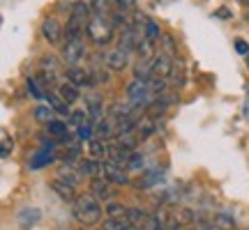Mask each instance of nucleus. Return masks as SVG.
<instances>
[{"instance_id": "f257e3e1", "label": "nucleus", "mask_w": 249, "mask_h": 230, "mask_svg": "<svg viewBox=\"0 0 249 230\" xmlns=\"http://www.w3.org/2000/svg\"><path fill=\"white\" fill-rule=\"evenodd\" d=\"M102 200L95 194H81L74 203H71V216L81 223V226H95L102 219Z\"/></svg>"}, {"instance_id": "f03ea898", "label": "nucleus", "mask_w": 249, "mask_h": 230, "mask_svg": "<svg viewBox=\"0 0 249 230\" xmlns=\"http://www.w3.org/2000/svg\"><path fill=\"white\" fill-rule=\"evenodd\" d=\"M86 35H88V39L95 46H107L111 42V37H113V23H111V18L90 16Z\"/></svg>"}, {"instance_id": "7ed1b4c3", "label": "nucleus", "mask_w": 249, "mask_h": 230, "mask_svg": "<svg viewBox=\"0 0 249 230\" xmlns=\"http://www.w3.org/2000/svg\"><path fill=\"white\" fill-rule=\"evenodd\" d=\"M83 58H86V42H83V37L67 39L65 46H62V62L67 67H79Z\"/></svg>"}, {"instance_id": "20e7f679", "label": "nucleus", "mask_w": 249, "mask_h": 230, "mask_svg": "<svg viewBox=\"0 0 249 230\" xmlns=\"http://www.w3.org/2000/svg\"><path fill=\"white\" fill-rule=\"evenodd\" d=\"M129 51H124V49H120V46H116V49H111V51H107L104 53V58H102V62H104V67L111 71H124L127 67H129Z\"/></svg>"}, {"instance_id": "39448f33", "label": "nucleus", "mask_w": 249, "mask_h": 230, "mask_svg": "<svg viewBox=\"0 0 249 230\" xmlns=\"http://www.w3.org/2000/svg\"><path fill=\"white\" fill-rule=\"evenodd\" d=\"M152 76H160V79H169L173 67H176V60L171 58L169 53H164V51H157V55L152 58Z\"/></svg>"}, {"instance_id": "423d86ee", "label": "nucleus", "mask_w": 249, "mask_h": 230, "mask_svg": "<svg viewBox=\"0 0 249 230\" xmlns=\"http://www.w3.org/2000/svg\"><path fill=\"white\" fill-rule=\"evenodd\" d=\"M102 177L104 180H108L111 184H129V175H127V168H123V166H116V164H111V161H104L102 164Z\"/></svg>"}, {"instance_id": "0eeeda50", "label": "nucleus", "mask_w": 249, "mask_h": 230, "mask_svg": "<svg viewBox=\"0 0 249 230\" xmlns=\"http://www.w3.org/2000/svg\"><path fill=\"white\" fill-rule=\"evenodd\" d=\"M113 186L116 184H111L104 177H95L92 184H90V194H95L102 203H111V200L116 198V189H113Z\"/></svg>"}, {"instance_id": "6e6552de", "label": "nucleus", "mask_w": 249, "mask_h": 230, "mask_svg": "<svg viewBox=\"0 0 249 230\" xmlns=\"http://www.w3.org/2000/svg\"><path fill=\"white\" fill-rule=\"evenodd\" d=\"M62 35H65V30L62 26L55 21V18H46L44 23H42V37H44L46 42L51 46H58L62 42Z\"/></svg>"}, {"instance_id": "1a4fd4ad", "label": "nucleus", "mask_w": 249, "mask_h": 230, "mask_svg": "<svg viewBox=\"0 0 249 230\" xmlns=\"http://www.w3.org/2000/svg\"><path fill=\"white\" fill-rule=\"evenodd\" d=\"M51 191L60 198L62 203H70V205L79 198V196H76V191H74V184L65 182V180H60V177H55L53 182H51Z\"/></svg>"}, {"instance_id": "9d476101", "label": "nucleus", "mask_w": 249, "mask_h": 230, "mask_svg": "<svg viewBox=\"0 0 249 230\" xmlns=\"http://www.w3.org/2000/svg\"><path fill=\"white\" fill-rule=\"evenodd\" d=\"M65 76H67V81H70L71 85H76V88H90V85L95 83L92 76H90V71H86L83 67H67Z\"/></svg>"}, {"instance_id": "9b49d317", "label": "nucleus", "mask_w": 249, "mask_h": 230, "mask_svg": "<svg viewBox=\"0 0 249 230\" xmlns=\"http://www.w3.org/2000/svg\"><path fill=\"white\" fill-rule=\"evenodd\" d=\"M86 28H88V21H83V18H79V16H74V14H70V18H67V26H65V37H67V39H76V37H83Z\"/></svg>"}, {"instance_id": "f8f14e48", "label": "nucleus", "mask_w": 249, "mask_h": 230, "mask_svg": "<svg viewBox=\"0 0 249 230\" xmlns=\"http://www.w3.org/2000/svg\"><path fill=\"white\" fill-rule=\"evenodd\" d=\"M134 131H136V136H139V141H148L152 133L157 131V124H155V120H152L150 115H145V117H141V120H136Z\"/></svg>"}, {"instance_id": "ddd939ff", "label": "nucleus", "mask_w": 249, "mask_h": 230, "mask_svg": "<svg viewBox=\"0 0 249 230\" xmlns=\"http://www.w3.org/2000/svg\"><path fill=\"white\" fill-rule=\"evenodd\" d=\"M86 111H88L90 122L97 124L99 120H104V106H102V101H99L97 95H90V97H86Z\"/></svg>"}, {"instance_id": "4468645a", "label": "nucleus", "mask_w": 249, "mask_h": 230, "mask_svg": "<svg viewBox=\"0 0 249 230\" xmlns=\"http://www.w3.org/2000/svg\"><path fill=\"white\" fill-rule=\"evenodd\" d=\"M39 219H42V212H39L37 207H26V210H21V212H18V216H17L18 226H21L23 230L33 228V226H35Z\"/></svg>"}, {"instance_id": "2eb2a0df", "label": "nucleus", "mask_w": 249, "mask_h": 230, "mask_svg": "<svg viewBox=\"0 0 249 230\" xmlns=\"http://www.w3.org/2000/svg\"><path fill=\"white\" fill-rule=\"evenodd\" d=\"M194 223V212L189 210V207H176L173 212H171V226H192Z\"/></svg>"}, {"instance_id": "dca6fc26", "label": "nucleus", "mask_w": 249, "mask_h": 230, "mask_svg": "<svg viewBox=\"0 0 249 230\" xmlns=\"http://www.w3.org/2000/svg\"><path fill=\"white\" fill-rule=\"evenodd\" d=\"M79 170L83 177H90V180H95V177H102V161L99 159H83L79 164Z\"/></svg>"}, {"instance_id": "f3484780", "label": "nucleus", "mask_w": 249, "mask_h": 230, "mask_svg": "<svg viewBox=\"0 0 249 230\" xmlns=\"http://www.w3.org/2000/svg\"><path fill=\"white\" fill-rule=\"evenodd\" d=\"M88 154L90 159H107L108 154V141H102V138H92V141H88Z\"/></svg>"}, {"instance_id": "a211bd4d", "label": "nucleus", "mask_w": 249, "mask_h": 230, "mask_svg": "<svg viewBox=\"0 0 249 230\" xmlns=\"http://www.w3.org/2000/svg\"><path fill=\"white\" fill-rule=\"evenodd\" d=\"M58 95H60V97L71 106V104H76V101L81 99V88L71 85L70 81H65V83H60V85H58Z\"/></svg>"}, {"instance_id": "6ab92c4d", "label": "nucleus", "mask_w": 249, "mask_h": 230, "mask_svg": "<svg viewBox=\"0 0 249 230\" xmlns=\"http://www.w3.org/2000/svg\"><path fill=\"white\" fill-rule=\"evenodd\" d=\"M58 177L60 180H65V182H70V184H79L81 180H83V175H81V170H79V166L74 168L71 164H62L60 168H58Z\"/></svg>"}, {"instance_id": "aec40b11", "label": "nucleus", "mask_w": 249, "mask_h": 230, "mask_svg": "<svg viewBox=\"0 0 249 230\" xmlns=\"http://www.w3.org/2000/svg\"><path fill=\"white\" fill-rule=\"evenodd\" d=\"M46 101H49V106L53 108L55 113L67 115V117L71 115V113H70V104H67V101H65V99L58 95V92H51V90H49V92H46Z\"/></svg>"}, {"instance_id": "412c9836", "label": "nucleus", "mask_w": 249, "mask_h": 230, "mask_svg": "<svg viewBox=\"0 0 249 230\" xmlns=\"http://www.w3.org/2000/svg\"><path fill=\"white\" fill-rule=\"evenodd\" d=\"M127 205L118 203V200H111V203H104V214H107V219H123L127 216Z\"/></svg>"}, {"instance_id": "4be33fe9", "label": "nucleus", "mask_w": 249, "mask_h": 230, "mask_svg": "<svg viewBox=\"0 0 249 230\" xmlns=\"http://www.w3.org/2000/svg\"><path fill=\"white\" fill-rule=\"evenodd\" d=\"M46 131L55 136V138H60V141H70V131H67V122H62V120H53V122L46 124Z\"/></svg>"}, {"instance_id": "5701e85b", "label": "nucleus", "mask_w": 249, "mask_h": 230, "mask_svg": "<svg viewBox=\"0 0 249 230\" xmlns=\"http://www.w3.org/2000/svg\"><path fill=\"white\" fill-rule=\"evenodd\" d=\"M148 216H150V214H145L143 210H139V207H129V210H127V221L132 223L136 230H143V226H145V221H148Z\"/></svg>"}, {"instance_id": "b1692460", "label": "nucleus", "mask_w": 249, "mask_h": 230, "mask_svg": "<svg viewBox=\"0 0 249 230\" xmlns=\"http://www.w3.org/2000/svg\"><path fill=\"white\" fill-rule=\"evenodd\" d=\"M33 115H35L37 122L44 124V127H46L49 122H53V120H55V111L49 106V104H39V106L35 108V113H33Z\"/></svg>"}, {"instance_id": "393cba45", "label": "nucleus", "mask_w": 249, "mask_h": 230, "mask_svg": "<svg viewBox=\"0 0 249 230\" xmlns=\"http://www.w3.org/2000/svg\"><path fill=\"white\" fill-rule=\"evenodd\" d=\"M141 33H143V37H145V39H150V42H155V44L160 42V37H161L160 23H155L152 18H145V23H143Z\"/></svg>"}, {"instance_id": "a878e982", "label": "nucleus", "mask_w": 249, "mask_h": 230, "mask_svg": "<svg viewBox=\"0 0 249 230\" xmlns=\"http://www.w3.org/2000/svg\"><path fill=\"white\" fill-rule=\"evenodd\" d=\"M90 7H92V16H111V0H90Z\"/></svg>"}, {"instance_id": "bb28decb", "label": "nucleus", "mask_w": 249, "mask_h": 230, "mask_svg": "<svg viewBox=\"0 0 249 230\" xmlns=\"http://www.w3.org/2000/svg\"><path fill=\"white\" fill-rule=\"evenodd\" d=\"M213 228H217V230H235V221H233V216H229V214H214Z\"/></svg>"}, {"instance_id": "cd10ccee", "label": "nucleus", "mask_w": 249, "mask_h": 230, "mask_svg": "<svg viewBox=\"0 0 249 230\" xmlns=\"http://www.w3.org/2000/svg\"><path fill=\"white\" fill-rule=\"evenodd\" d=\"M76 136L79 141H92L95 138V122H83L81 127H76Z\"/></svg>"}, {"instance_id": "c85d7f7f", "label": "nucleus", "mask_w": 249, "mask_h": 230, "mask_svg": "<svg viewBox=\"0 0 249 230\" xmlns=\"http://www.w3.org/2000/svg\"><path fill=\"white\" fill-rule=\"evenodd\" d=\"M12 150H14V141H12V136L7 131H2V136H0V157L7 159Z\"/></svg>"}, {"instance_id": "c756f323", "label": "nucleus", "mask_w": 249, "mask_h": 230, "mask_svg": "<svg viewBox=\"0 0 249 230\" xmlns=\"http://www.w3.org/2000/svg\"><path fill=\"white\" fill-rule=\"evenodd\" d=\"M26 88H28V92H30V97L33 99H46V92L42 88H39V83H37V79H28L26 81Z\"/></svg>"}, {"instance_id": "7c9ffc66", "label": "nucleus", "mask_w": 249, "mask_h": 230, "mask_svg": "<svg viewBox=\"0 0 249 230\" xmlns=\"http://www.w3.org/2000/svg\"><path fill=\"white\" fill-rule=\"evenodd\" d=\"M90 76L95 79V83H107V81H108V74L102 69V67H99V60L95 62V67L90 69Z\"/></svg>"}, {"instance_id": "2f4dec72", "label": "nucleus", "mask_w": 249, "mask_h": 230, "mask_svg": "<svg viewBox=\"0 0 249 230\" xmlns=\"http://www.w3.org/2000/svg\"><path fill=\"white\" fill-rule=\"evenodd\" d=\"M111 23H113V28H127L129 26V23H127V14H124V12H116V14H111Z\"/></svg>"}, {"instance_id": "473e14b6", "label": "nucleus", "mask_w": 249, "mask_h": 230, "mask_svg": "<svg viewBox=\"0 0 249 230\" xmlns=\"http://www.w3.org/2000/svg\"><path fill=\"white\" fill-rule=\"evenodd\" d=\"M160 51H164V53H169L171 58H176V42H173V37H164V39H161V49Z\"/></svg>"}, {"instance_id": "72a5a7b5", "label": "nucleus", "mask_w": 249, "mask_h": 230, "mask_svg": "<svg viewBox=\"0 0 249 230\" xmlns=\"http://www.w3.org/2000/svg\"><path fill=\"white\" fill-rule=\"evenodd\" d=\"M143 168V157H141V152H134L132 154V159H129V166H127V170H141Z\"/></svg>"}, {"instance_id": "f704fd0d", "label": "nucleus", "mask_w": 249, "mask_h": 230, "mask_svg": "<svg viewBox=\"0 0 249 230\" xmlns=\"http://www.w3.org/2000/svg\"><path fill=\"white\" fill-rule=\"evenodd\" d=\"M113 5H116V9L118 12H132L134 9V5H136V0H113Z\"/></svg>"}, {"instance_id": "c9c22d12", "label": "nucleus", "mask_w": 249, "mask_h": 230, "mask_svg": "<svg viewBox=\"0 0 249 230\" xmlns=\"http://www.w3.org/2000/svg\"><path fill=\"white\" fill-rule=\"evenodd\" d=\"M51 161H53V157H51V154H37L30 166H33V168H39V166H44V164H51Z\"/></svg>"}, {"instance_id": "e433bc0d", "label": "nucleus", "mask_w": 249, "mask_h": 230, "mask_svg": "<svg viewBox=\"0 0 249 230\" xmlns=\"http://www.w3.org/2000/svg\"><path fill=\"white\" fill-rule=\"evenodd\" d=\"M58 65H55V58H42V71H49V74H55Z\"/></svg>"}, {"instance_id": "4c0bfd02", "label": "nucleus", "mask_w": 249, "mask_h": 230, "mask_svg": "<svg viewBox=\"0 0 249 230\" xmlns=\"http://www.w3.org/2000/svg\"><path fill=\"white\" fill-rule=\"evenodd\" d=\"M235 49H238V53H247V44L242 39H235Z\"/></svg>"}, {"instance_id": "58836bf2", "label": "nucleus", "mask_w": 249, "mask_h": 230, "mask_svg": "<svg viewBox=\"0 0 249 230\" xmlns=\"http://www.w3.org/2000/svg\"><path fill=\"white\" fill-rule=\"evenodd\" d=\"M240 2H242V5H247V7H249V0H240Z\"/></svg>"}, {"instance_id": "ea45409f", "label": "nucleus", "mask_w": 249, "mask_h": 230, "mask_svg": "<svg viewBox=\"0 0 249 230\" xmlns=\"http://www.w3.org/2000/svg\"><path fill=\"white\" fill-rule=\"evenodd\" d=\"M74 230H86V228H74Z\"/></svg>"}, {"instance_id": "a19ab883", "label": "nucleus", "mask_w": 249, "mask_h": 230, "mask_svg": "<svg viewBox=\"0 0 249 230\" xmlns=\"http://www.w3.org/2000/svg\"><path fill=\"white\" fill-rule=\"evenodd\" d=\"M95 230H104V228H95Z\"/></svg>"}]
</instances>
